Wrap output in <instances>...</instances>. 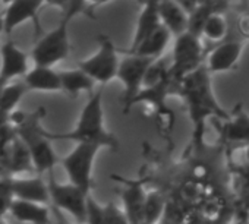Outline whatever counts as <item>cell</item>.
<instances>
[{
	"mask_svg": "<svg viewBox=\"0 0 249 224\" xmlns=\"http://www.w3.org/2000/svg\"><path fill=\"white\" fill-rule=\"evenodd\" d=\"M179 95L186 104L188 113L194 126V142L201 145L205 126L210 119L226 122L230 119V113L218 104L211 84V73L205 63L188 73L179 84Z\"/></svg>",
	"mask_w": 249,
	"mask_h": 224,
	"instance_id": "obj_1",
	"label": "cell"
},
{
	"mask_svg": "<svg viewBox=\"0 0 249 224\" xmlns=\"http://www.w3.org/2000/svg\"><path fill=\"white\" fill-rule=\"evenodd\" d=\"M9 215L24 224H50L49 205L38 202L15 198L9 208Z\"/></svg>",
	"mask_w": 249,
	"mask_h": 224,
	"instance_id": "obj_18",
	"label": "cell"
},
{
	"mask_svg": "<svg viewBox=\"0 0 249 224\" xmlns=\"http://www.w3.org/2000/svg\"><path fill=\"white\" fill-rule=\"evenodd\" d=\"M100 150V147L92 144H76L75 148L59 161L65 169L69 182L81 188L87 193H91L94 185L92 169Z\"/></svg>",
	"mask_w": 249,
	"mask_h": 224,
	"instance_id": "obj_10",
	"label": "cell"
},
{
	"mask_svg": "<svg viewBox=\"0 0 249 224\" xmlns=\"http://www.w3.org/2000/svg\"><path fill=\"white\" fill-rule=\"evenodd\" d=\"M12 188L15 198L38 202L44 205H50V192H49V183L44 182L41 174H37L34 177H12Z\"/></svg>",
	"mask_w": 249,
	"mask_h": 224,
	"instance_id": "obj_16",
	"label": "cell"
},
{
	"mask_svg": "<svg viewBox=\"0 0 249 224\" xmlns=\"http://www.w3.org/2000/svg\"><path fill=\"white\" fill-rule=\"evenodd\" d=\"M172 37H173L172 33L164 25H161L147 40H144V43L134 53H128V54H140L144 57H150V59H159V57L164 56V52H166Z\"/></svg>",
	"mask_w": 249,
	"mask_h": 224,
	"instance_id": "obj_22",
	"label": "cell"
},
{
	"mask_svg": "<svg viewBox=\"0 0 249 224\" xmlns=\"http://www.w3.org/2000/svg\"><path fill=\"white\" fill-rule=\"evenodd\" d=\"M69 3H71V0H46V5L56 6L62 9V12H66V9L69 8Z\"/></svg>",
	"mask_w": 249,
	"mask_h": 224,
	"instance_id": "obj_28",
	"label": "cell"
},
{
	"mask_svg": "<svg viewBox=\"0 0 249 224\" xmlns=\"http://www.w3.org/2000/svg\"><path fill=\"white\" fill-rule=\"evenodd\" d=\"M108 0H88V3L91 5V8L94 9V8H97V6H100V5H104V3H107Z\"/></svg>",
	"mask_w": 249,
	"mask_h": 224,
	"instance_id": "obj_30",
	"label": "cell"
},
{
	"mask_svg": "<svg viewBox=\"0 0 249 224\" xmlns=\"http://www.w3.org/2000/svg\"><path fill=\"white\" fill-rule=\"evenodd\" d=\"M147 193L142 182L131 180L124 186L122 192V207L129 224H142Z\"/></svg>",
	"mask_w": 249,
	"mask_h": 224,
	"instance_id": "obj_15",
	"label": "cell"
},
{
	"mask_svg": "<svg viewBox=\"0 0 249 224\" xmlns=\"http://www.w3.org/2000/svg\"><path fill=\"white\" fill-rule=\"evenodd\" d=\"M103 94L104 85L100 89L89 94V100L84 105L79 119L72 131L53 132L46 129V137L53 141H73L76 144H92L100 148H108L117 151L120 144L119 139L107 131L104 125V110H103Z\"/></svg>",
	"mask_w": 249,
	"mask_h": 224,
	"instance_id": "obj_2",
	"label": "cell"
},
{
	"mask_svg": "<svg viewBox=\"0 0 249 224\" xmlns=\"http://www.w3.org/2000/svg\"><path fill=\"white\" fill-rule=\"evenodd\" d=\"M28 91H46L57 92L62 91V82L59 70L46 66H34L22 78Z\"/></svg>",
	"mask_w": 249,
	"mask_h": 224,
	"instance_id": "obj_20",
	"label": "cell"
},
{
	"mask_svg": "<svg viewBox=\"0 0 249 224\" xmlns=\"http://www.w3.org/2000/svg\"><path fill=\"white\" fill-rule=\"evenodd\" d=\"M159 14L161 24L176 38L189 30V14L176 2V0H160Z\"/></svg>",
	"mask_w": 249,
	"mask_h": 224,
	"instance_id": "obj_17",
	"label": "cell"
},
{
	"mask_svg": "<svg viewBox=\"0 0 249 224\" xmlns=\"http://www.w3.org/2000/svg\"><path fill=\"white\" fill-rule=\"evenodd\" d=\"M159 2L160 0H148V2L141 5V12L138 15L132 44L128 50H123V53H134L144 43V40H147L156 30L163 25L159 14Z\"/></svg>",
	"mask_w": 249,
	"mask_h": 224,
	"instance_id": "obj_14",
	"label": "cell"
},
{
	"mask_svg": "<svg viewBox=\"0 0 249 224\" xmlns=\"http://www.w3.org/2000/svg\"><path fill=\"white\" fill-rule=\"evenodd\" d=\"M46 5V0H12L3 11L5 34L9 37L12 31L27 21L34 22L36 35H43V30L38 21V14Z\"/></svg>",
	"mask_w": 249,
	"mask_h": 224,
	"instance_id": "obj_11",
	"label": "cell"
},
{
	"mask_svg": "<svg viewBox=\"0 0 249 224\" xmlns=\"http://www.w3.org/2000/svg\"><path fill=\"white\" fill-rule=\"evenodd\" d=\"M28 92V88L24 82V79H17L9 84H6L0 92V111L6 115H12L18 103L22 100V97Z\"/></svg>",
	"mask_w": 249,
	"mask_h": 224,
	"instance_id": "obj_23",
	"label": "cell"
},
{
	"mask_svg": "<svg viewBox=\"0 0 249 224\" xmlns=\"http://www.w3.org/2000/svg\"><path fill=\"white\" fill-rule=\"evenodd\" d=\"M9 118H11V115H6V113H3V111H0V128L6 123H9Z\"/></svg>",
	"mask_w": 249,
	"mask_h": 224,
	"instance_id": "obj_29",
	"label": "cell"
},
{
	"mask_svg": "<svg viewBox=\"0 0 249 224\" xmlns=\"http://www.w3.org/2000/svg\"><path fill=\"white\" fill-rule=\"evenodd\" d=\"M60 224H68V223H60Z\"/></svg>",
	"mask_w": 249,
	"mask_h": 224,
	"instance_id": "obj_37",
	"label": "cell"
},
{
	"mask_svg": "<svg viewBox=\"0 0 249 224\" xmlns=\"http://www.w3.org/2000/svg\"><path fill=\"white\" fill-rule=\"evenodd\" d=\"M49 192H50V202L57 211H65L78 224H87V208H88V198L91 193H87L81 188L75 186L73 183H59L54 179L53 173H49Z\"/></svg>",
	"mask_w": 249,
	"mask_h": 224,
	"instance_id": "obj_8",
	"label": "cell"
},
{
	"mask_svg": "<svg viewBox=\"0 0 249 224\" xmlns=\"http://www.w3.org/2000/svg\"><path fill=\"white\" fill-rule=\"evenodd\" d=\"M6 84L3 82V81H0V92H2V89H3V86H5Z\"/></svg>",
	"mask_w": 249,
	"mask_h": 224,
	"instance_id": "obj_33",
	"label": "cell"
},
{
	"mask_svg": "<svg viewBox=\"0 0 249 224\" xmlns=\"http://www.w3.org/2000/svg\"><path fill=\"white\" fill-rule=\"evenodd\" d=\"M205 56L202 37L191 31L176 37L172 53V76L178 81H182L188 73L205 63Z\"/></svg>",
	"mask_w": 249,
	"mask_h": 224,
	"instance_id": "obj_6",
	"label": "cell"
},
{
	"mask_svg": "<svg viewBox=\"0 0 249 224\" xmlns=\"http://www.w3.org/2000/svg\"><path fill=\"white\" fill-rule=\"evenodd\" d=\"M71 18L62 17L60 22L52 31L43 34L31 50V59L34 66L53 68L59 62L65 60L71 53L69 41V24Z\"/></svg>",
	"mask_w": 249,
	"mask_h": 224,
	"instance_id": "obj_4",
	"label": "cell"
},
{
	"mask_svg": "<svg viewBox=\"0 0 249 224\" xmlns=\"http://www.w3.org/2000/svg\"><path fill=\"white\" fill-rule=\"evenodd\" d=\"M98 49L88 59L79 60L78 68L82 69L88 76H91L100 85H107L117 76L119 70V50L107 34H100L97 37Z\"/></svg>",
	"mask_w": 249,
	"mask_h": 224,
	"instance_id": "obj_5",
	"label": "cell"
},
{
	"mask_svg": "<svg viewBox=\"0 0 249 224\" xmlns=\"http://www.w3.org/2000/svg\"><path fill=\"white\" fill-rule=\"evenodd\" d=\"M166 208H167V202L159 190L148 192L142 224H159L166 212Z\"/></svg>",
	"mask_w": 249,
	"mask_h": 224,
	"instance_id": "obj_25",
	"label": "cell"
},
{
	"mask_svg": "<svg viewBox=\"0 0 249 224\" xmlns=\"http://www.w3.org/2000/svg\"><path fill=\"white\" fill-rule=\"evenodd\" d=\"M2 33H5V19H3V12H0V35H2Z\"/></svg>",
	"mask_w": 249,
	"mask_h": 224,
	"instance_id": "obj_31",
	"label": "cell"
},
{
	"mask_svg": "<svg viewBox=\"0 0 249 224\" xmlns=\"http://www.w3.org/2000/svg\"><path fill=\"white\" fill-rule=\"evenodd\" d=\"M0 224H8V223L5 221V218H0Z\"/></svg>",
	"mask_w": 249,
	"mask_h": 224,
	"instance_id": "obj_36",
	"label": "cell"
},
{
	"mask_svg": "<svg viewBox=\"0 0 249 224\" xmlns=\"http://www.w3.org/2000/svg\"><path fill=\"white\" fill-rule=\"evenodd\" d=\"M8 176H11L9 172L5 169V166L2 163H0V177H8Z\"/></svg>",
	"mask_w": 249,
	"mask_h": 224,
	"instance_id": "obj_32",
	"label": "cell"
},
{
	"mask_svg": "<svg viewBox=\"0 0 249 224\" xmlns=\"http://www.w3.org/2000/svg\"><path fill=\"white\" fill-rule=\"evenodd\" d=\"M0 2H2V3H5V5H9V3L12 2V0H0Z\"/></svg>",
	"mask_w": 249,
	"mask_h": 224,
	"instance_id": "obj_34",
	"label": "cell"
},
{
	"mask_svg": "<svg viewBox=\"0 0 249 224\" xmlns=\"http://www.w3.org/2000/svg\"><path fill=\"white\" fill-rule=\"evenodd\" d=\"M60 75V82H62V92L76 97L81 92H94L95 81L88 76L82 69L75 68V69H66V70H59Z\"/></svg>",
	"mask_w": 249,
	"mask_h": 224,
	"instance_id": "obj_21",
	"label": "cell"
},
{
	"mask_svg": "<svg viewBox=\"0 0 249 224\" xmlns=\"http://www.w3.org/2000/svg\"><path fill=\"white\" fill-rule=\"evenodd\" d=\"M246 158L249 161V145H246Z\"/></svg>",
	"mask_w": 249,
	"mask_h": 224,
	"instance_id": "obj_35",
	"label": "cell"
},
{
	"mask_svg": "<svg viewBox=\"0 0 249 224\" xmlns=\"http://www.w3.org/2000/svg\"><path fill=\"white\" fill-rule=\"evenodd\" d=\"M12 177H0V218H5L9 214V208L15 199L14 188H12Z\"/></svg>",
	"mask_w": 249,
	"mask_h": 224,
	"instance_id": "obj_26",
	"label": "cell"
},
{
	"mask_svg": "<svg viewBox=\"0 0 249 224\" xmlns=\"http://www.w3.org/2000/svg\"><path fill=\"white\" fill-rule=\"evenodd\" d=\"M44 115L46 108L40 107L31 113L15 110L9 118V123L15 128L31 154L37 174L53 173L54 166L60 161L52 147V141L46 137V128L41 126Z\"/></svg>",
	"mask_w": 249,
	"mask_h": 224,
	"instance_id": "obj_3",
	"label": "cell"
},
{
	"mask_svg": "<svg viewBox=\"0 0 249 224\" xmlns=\"http://www.w3.org/2000/svg\"><path fill=\"white\" fill-rule=\"evenodd\" d=\"M156 59L144 57L140 54H128L124 53V57L120 59L117 79L123 84V113H129L132 108V101L141 92L144 86V79L147 70L153 65Z\"/></svg>",
	"mask_w": 249,
	"mask_h": 224,
	"instance_id": "obj_9",
	"label": "cell"
},
{
	"mask_svg": "<svg viewBox=\"0 0 249 224\" xmlns=\"http://www.w3.org/2000/svg\"><path fill=\"white\" fill-rule=\"evenodd\" d=\"M227 33H229V24L221 11L211 14L202 28V37H205L208 41H213V43L224 41L227 37Z\"/></svg>",
	"mask_w": 249,
	"mask_h": 224,
	"instance_id": "obj_24",
	"label": "cell"
},
{
	"mask_svg": "<svg viewBox=\"0 0 249 224\" xmlns=\"http://www.w3.org/2000/svg\"><path fill=\"white\" fill-rule=\"evenodd\" d=\"M237 31L243 38L249 40V11H245L237 18Z\"/></svg>",
	"mask_w": 249,
	"mask_h": 224,
	"instance_id": "obj_27",
	"label": "cell"
},
{
	"mask_svg": "<svg viewBox=\"0 0 249 224\" xmlns=\"http://www.w3.org/2000/svg\"><path fill=\"white\" fill-rule=\"evenodd\" d=\"M223 135L229 142L249 145V115L239 103L230 113V119L223 122Z\"/></svg>",
	"mask_w": 249,
	"mask_h": 224,
	"instance_id": "obj_19",
	"label": "cell"
},
{
	"mask_svg": "<svg viewBox=\"0 0 249 224\" xmlns=\"http://www.w3.org/2000/svg\"><path fill=\"white\" fill-rule=\"evenodd\" d=\"M243 52V41L224 40L215 44L205 57V66L210 73H220L231 70L237 66Z\"/></svg>",
	"mask_w": 249,
	"mask_h": 224,
	"instance_id": "obj_13",
	"label": "cell"
},
{
	"mask_svg": "<svg viewBox=\"0 0 249 224\" xmlns=\"http://www.w3.org/2000/svg\"><path fill=\"white\" fill-rule=\"evenodd\" d=\"M0 81L9 84L17 81L18 78H24L30 68H28V54L21 50L11 38H8L0 46Z\"/></svg>",
	"mask_w": 249,
	"mask_h": 224,
	"instance_id": "obj_12",
	"label": "cell"
},
{
	"mask_svg": "<svg viewBox=\"0 0 249 224\" xmlns=\"http://www.w3.org/2000/svg\"><path fill=\"white\" fill-rule=\"evenodd\" d=\"M0 163L11 176L31 172L36 173L31 154L11 123L0 128Z\"/></svg>",
	"mask_w": 249,
	"mask_h": 224,
	"instance_id": "obj_7",
	"label": "cell"
}]
</instances>
